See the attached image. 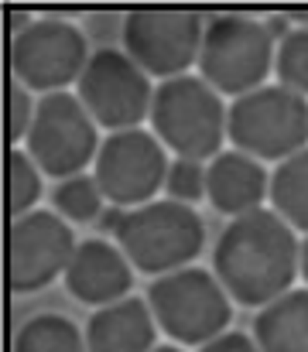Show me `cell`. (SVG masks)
<instances>
[{
  "mask_svg": "<svg viewBox=\"0 0 308 352\" xmlns=\"http://www.w3.org/2000/svg\"><path fill=\"white\" fill-rule=\"evenodd\" d=\"M212 274L233 305L267 308L295 291V277L302 274L298 233L274 209L229 219L212 250Z\"/></svg>",
  "mask_w": 308,
  "mask_h": 352,
  "instance_id": "1",
  "label": "cell"
},
{
  "mask_svg": "<svg viewBox=\"0 0 308 352\" xmlns=\"http://www.w3.org/2000/svg\"><path fill=\"white\" fill-rule=\"evenodd\" d=\"M116 246L141 274H175L192 267L205 246V223L196 206H182L172 199H154L120 216Z\"/></svg>",
  "mask_w": 308,
  "mask_h": 352,
  "instance_id": "2",
  "label": "cell"
},
{
  "mask_svg": "<svg viewBox=\"0 0 308 352\" xmlns=\"http://www.w3.org/2000/svg\"><path fill=\"white\" fill-rule=\"evenodd\" d=\"M229 107L203 76H178L154 86L151 133L185 161H212L223 154Z\"/></svg>",
  "mask_w": 308,
  "mask_h": 352,
  "instance_id": "3",
  "label": "cell"
},
{
  "mask_svg": "<svg viewBox=\"0 0 308 352\" xmlns=\"http://www.w3.org/2000/svg\"><path fill=\"white\" fill-rule=\"evenodd\" d=\"M278 45L254 14H209L205 17L203 52H199V76L219 96H247L267 86L274 72Z\"/></svg>",
  "mask_w": 308,
  "mask_h": 352,
  "instance_id": "4",
  "label": "cell"
},
{
  "mask_svg": "<svg viewBox=\"0 0 308 352\" xmlns=\"http://www.w3.org/2000/svg\"><path fill=\"white\" fill-rule=\"evenodd\" d=\"M226 137L254 161L281 164L308 147V96L288 86H260L229 103Z\"/></svg>",
  "mask_w": 308,
  "mask_h": 352,
  "instance_id": "5",
  "label": "cell"
},
{
  "mask_svg": "<svg viewBox=\"0 0 308 352\" xmlns=\"http://www.w3.org/2000/svg\"><path fill=\"white\" fill-rule=\"evenodd\" d=\"M147 305L158 329L175 346H196L219 339L233 322V298L219 277L203 267H185L158 277L147 287Z\"/></svg>",
  "mask_w": 308,
  "mask_h": 352,
  "instance_id": "6",
  "label": "cell"
},
{
  "mask_svg": "<svg viewBox=\"0 0 308 352\" xmlns=\"http://www.w3.org/2000/svg\"><path fill=\"white\" fill-rule=\"evenodd\" d=\"M93 52L83 34L65 17L41 14L28 31L10 38V79H17L31 93H65V86H79Z\"/></svg>",
  "mask_w": 308,
  "mask_h": 352,
  "instance_id": "7",
  "label": "cell"
},
{
  "mask_svg": "<svg viewBox=\"0 0 308 352\" xmlns=\"http://www.w3.org/2000/svg\"><path fill=\"white\" fill-rule=\"evenodd\" d=\"M24 144H28L24 151L41 168V175L65 182L72 175H83V168L96 161L103 140L100 126L86 113L83 100L65 89L38 100L34 123Z\"/></svg>",
  "mask_w": 308,
  "mask_h": 352,
  "instance_id": "8",
  "label": "cell"
},
{
  "mask_svg": "<svg viewBox=\"0 0 308 352\" xmlns=\"http://www.w3.org/2000/svg\"><path fill=\"white\" fill-rule=\"evenodd\" d=\"M168 168L172 161L165 157V144L151 130L137 126L103 137L93 161V178L110 206L130 212L158 199L168 182Z\"/></svg>",
  "mask_w": 308,
  "mask_h": 352,
  "instance_id": "9",
  "label": "cell"
},
{
  "mask_svg": "<svg viewBox=\"0 0 308 352\" xmlns=\"http://www.w3.org/2000/svg\"><path fill=\"white\" fill-rule=\"evenodd\" d=\"M76 96L83 100L86 113L96 120V126L120 133L137 130L144 120H151L154 86L151 76L120 48H100L93 52Z\"/></svg>",
  "mask_w": 308,
  "mask_h": 352,
  "instance_id": "10",
  "label": "cell"
},
{
  "mask_svg": "<svg viewBox=\"0 0 308 352\" xmlns=\"http://www.w3.org/2000/svg\"><path fill=\"white\" fill-rule=\"evenodd\" d=\"M123 52L151 79H178L199 65L205 17L196 10H130L123 17Z\"/></svg>",
  "mask_w": 308,
  "mask_h": 352,
  "instance_id": "11",
  "label": "cell"
},
{
  "mask_svg": "<svg viewBox=\"0 0 308 352\" xmlns=\"http://www.w3.org/2000/svg\"><path fill=\"white\" fill-rule=\"evenodd\" d=\"M79 243L72 223L55 209H34L21 219H10L7 233V274L14 294H34L55 277H65Z\"/></svg>",
  "mask_w": 308,
  "mask_h": 352,
  "instance_id": "12",
  "label": "cell"
},
{
  "mask_svg": "<svg viewBox=\"0 0 308 352\" xmlns=\"http://www.w3.org/2000/svg\"><path fill=\"white\" fill-rule=\"evenodd\" d=\"M62 280H65V291L79 305H93L100 311V308H110V305L130 298L134 267L116 243L83 239Z\"/></svg>",
  "mask_w": 308,
  "mask_h": 352,
  "instance_id": "13",
  "label": "cell"
},
{
  "mask_svg": "<svg viewBox=\"0 0 308 352\" xmlns=\"http://www.w3.org/2000/svg\"><path fill=\"white\" fill-rule=\"evenodd\" d=\"M205 199L229 219L250 216L271 199V171L243 151H223L205 164Z\"/></svg>",
  "mask_w": 308,
  "mask_h": 352,
  "instance_id": "14",
  "label": "cell"
},
{
  "mask_svg": "<svg viewBox=\"0 0 308 352\" xmlns=\"http://www.w3.org/2000/svg\"><path fill=\"white\" fill-rule=\"evenodd\" d=\"M86 349L90 352H154L158 349V322L151 305L141 298H123L110 308H100L86 322Z\"/></svg>",
  "mask_w": 308,
  "mask_h": 352,
  "instance_id": "15",
  "label": "cell"
},
{
  "mask_svg": "<svg viewBox=\"0 0 308 352\" xmlns=\"http://www.w3.org/2000/svg\"><path fill=\"white\" fill-rule=\"evenodd\" d=\"M260 352H308V287H295L254 318Z\"/></svg>",
  "mask_w": 308,
  "mask_h": 352,
  "instance_id": "16",
  "label": "cell"
},
{
  "mask_svg": "<svg viewBox=\"0 0 308 352\" xmlns=\"http://www.w3.org/2000/svg\"><path fill=\"white\" fill-rule=\"evenodd\" d=\"M271 209L295 230L308 236V147L271 171Z\"/></svg>",
  "mask_w": 308,
  "mask_h": 352,
  "instance_id": "17",
  "label": "cell"
},
{
  "mask_svg": "<svg viewBox=\"0 0 308 352\" xmlns=\"http://www.w3.org/2000/svg\"><path fill=\"white\" fill-rule=\"evenodd\" d=\"M10 352H90L86 349V332L59 311H41L31 315L17 332Z\"/></svg>",
  "mask_w": 308,
  "mask_h": 352,
  "instance_id": "18",
  "label": "cell"
},
{
  "mask_svg": "<svg viewBox=\"0 0 308 352\" xmlns=\"http://www.w3.org/2000/svg\"><path fill=\"white\" fill-rule=\"evenodd\" d=\"M41 199V168L31 161L24 147H10L7 154V209L10 219H21L34 212Z\"/></svg>",
  "mask_w": 308,
  "mask_h": 352,
  "instance_id": "19",
  "label": "cell"
},
{
  "mask_svg": "<svg viewBox=\"0 0 308 352\" xmlns=\"http://www.w3.org/2000/svg\"><path fill=\"white\" fill-rule=\"evenodd\" d=\"M55 212L65 219V223H93V219H103V192L96 185L93 175H72L65 182L55 185Z\"/></svg>",
  "mask_w": 308,
  "mask_h": 352,
  "instance_id": "20",
  "label": "cell"
},
{
  "mask_svg": "<svg viewBox=\"0 0 308 352\" xmlns=\"http://www.w3.org/2000/svg\"><path fill=\"white\" fill-rule=\"evenodd\" d=\"M274 76L281 86L308 96V24H298L285 41H278Z\"/></svg>",
  "mask_w": 308,
  "mask_h": 352,
  "instance_id": "21",
  "label": "cell"
},
{
  "mask_svg": "<svg viewBox=\"0 0 308 352\" xmlns=\"http://www.w3.org/2000/svg\"><path fill=\"white\" fill-rule=\"evenodd\" d=\"M165 192H168L172 202H182V206H196V202H203L205 199V164L203 161L175 157L172 168H168Z\"/></svg>",
  "mask_w": 308,
  "mask_h": 352,
  "instance_id": "22",
  "label": "cell"
},
{
  "mask_svg": "<svg viewBox=\"0 0 308 352\" xmlns=\"http://www.w3.org/2000/svg\"><path fill=\"white\" fill-rule=\"evenodd\" d=\"M38 100H31V89H24L17 79L7 82V140L17 147V140H28V130L34 123Z\"/></svg>",
  "mask_w": 308,
  "mask_h": 352,
  "instance_id": "23",
  "label": "cell"
},
{
  "mask_svg": "<svg viewBox=\"0 0 308 352\" xmlns=\"http://www.w3.org/2000/svg\"><path fill=\"white\" fill-rule=\"evenodd\" d=\"M196 352H260V349H257L254 336H247V332H223L219 339L205 342L203 349Z\"/></svg>",
  "mask_w": 308,
  "mask_h": 352,
  "instance_id": "24",
  "label": "cell"
},
{
  "mask_svg": "<svg viewBox=\"0 0 308 352\" xmlns=\"http://www.w3.org/2000/svg\"><path fill=\"white\" fill-rule=\"evenodd\" d=\"M302 280H305V287H308V236L302 239Z\"/></svg>",
  "mask_w": 308,
  "mask_h": 352,
  "instance_id": "25",
  "label": "cell"
},
{
  "mask_svg": "<svg viewBox=\"0 0 308 352\" xmlns=\"http://www.w3.org/2000/svg\"><path fill=\"white\" fill-rule=\"evenodd\" d=\"M154 352H185L182 346H175V342H165V346H158Z\"/></svg>",
  "mask_w": 308,
  "mask_h": 352,
  "instance_id": "26",
  "label": "cell"
}]
</instances>
